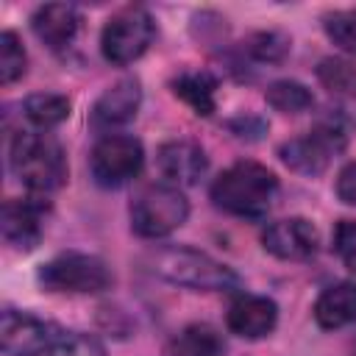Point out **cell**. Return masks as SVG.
Returning a JSON list of instances; mask_svg holds the SVG:
<instances>
[{
    "mask_svg": "<svg viewBox=\"0 0 356 356\" xmlns=\"http://www.w3.org/2000/svg\"><path fill=\"white\" fill-rule=\"evenodd\" d=\"M145 267L175 286H186L197 292H222L239 284L231 267L186 245H167V248L150 250L145 256Z\"/></svg>",
    "mask_w": 356,
    "mask_h": 356,
    "instance_id": "obj_1",
    "label": "cell"
},
{
    "mask_svg": "<svg viewBox=\"0 0 356 356\" xmlns=\"http://www.w3.org/2000/svg\"><path fill=\"white\" fill-rule=\"evenodd\" d=\"M275 192H278V178L256 161H236L228 170H222L211 184L214 206L236 217L267 214Z\"/></svg>",
    "mask_w": 356,
    "mask_h": 356,
    "instance_id": "obj_2",
    "label": "cell"
},
{
    "mask_svg": "<svg viewBox=\"0 0 356 356\" xmlns=\"http://www.w3.org/2000/svg\"><path fill=\"white\" fill-rule=\"evenodd\" d=\"M11 170L33 192H53L67 178L61 145L47 134H17L11 142Z\"/></svg>",
    "mask_w": 356,
    "mask_h": 356,
    "instance_id": "obj_3",
    "label": "cell"
},
{
    "mask_svg": "<svg viewBox=\"0 0 356 356\" xmlns=\"http://www.w3.org/2000/svg\"><path fill=\"white\" fill-rule=\"evenodd\" d=\"M189 217V203L178 186L150 184L131 203V225L145 239H159L184 225Z\"/></svg>",
    "mask_w": 356,
    "mask_h": 356,
    "instance_id": "obj_4",
    "label": "cell"
},
{
    "mask_svg": "<svg viewBox=\"0 0 356 356\" xmlns=\"http://www.w3.org/2000/svg\"><path fill=\"white\" fill-rule=\"evenodd\" d=\"M156 36V22L150 17V11L139 8V6H128L122 11H117L103 33H100V50L106 56V61L122 67L136 61L153 42Z\"/></svg>",
    "mask_w": 356,
    "mask_h": 356,
    "instance_id": "obj_5",
    "label": "cell"
},
{
    "mask_svg": "<svg viewBox=\"0 0 356 356\" xmlns=\"http://www.w3.org/2000/svg\"><path fill=\"white\" fill-rule=\"evenodd\" d=\"M39 281L50 292L92 295V292H103L111 284V273H108V267L97 256L64 253V256L50 259L39 270Z\"/></svg>",
    "mask_w": 356,
    "mask_h": 356,
    "instance_id": "obj_6",
    "label": "cell"
},
{
    "mask_svg": "<svg viewBox=\"0 0 356 356\" xmlns=\"http://www.w3.org/2000/svg\"><path fill=\"white\" fill-rule=\"evenodd\" d=\"M145 164V150L142 142L125 134H108L103 136L89 156L92 175L100 186H122L131 178L139 175Z\"/></svg>",
    "mask_w": 356,
    "mask_h": 356,
    "instance_id": "obj_7",
    "label": "cell"
},
{
    "mask_svg": "<svg viewBox=\"0 0 356 356\" xmlns=\"http://www.w3.org/2000/svg\"><path fill=\"white\" fill-rule=\"evenodd\" d=\"M345 145V131L339 122H320L314 131H309L306 136H298V139H289L281 145L278 156L281 161L295 170V172H303V175H317L328 167L331 156L337 150H342Z\"/></svg>",
    "mask_w": 356,
    "mask_h": 356,
    "instance_id": "obj_8",
    "label": "cell"
},
{
    "mask_svg": "<svg viewBox=\"0 0 356 356\" xmlns=\"http://www.w3.org/2000/svg\"><path fill=\"white\" fill-rule=\"evenodd\" d=\"M56 339L50 325L28 312L6 309L0 317V342L8 356H42L44 350H53Z\"/></svg>",
    "mask_w": 356,
    "mask_h": 356,
    "instance_id": "obj_9",
    "label": "cell"
},
{
    "mask_svg": "<svg viewBox=\"0 0 356 356\" xmlns=\"http://www.w3.org/2000/svg\"><path fill=\"white\" fill-rule=\"evenodd\" d=\"M261 245L267 253L286 259V261H306L317 253V231L309 220L303 217H289L278 220L264 228Z\"/></svg>",
    "mask_w": 356,
    "mask_h": 356,
    "instance_id": "obj_10",
    "label": "cell"
},
{
    "mask_svg": "<svg viewBox=\"0 0 356 356\" xmlns=\"http://www.w3.org/2000/svg\"><path fill=\"white\" fill-rule=\"evenodd\" d=\"M139 100H142L139 81H134V78L117 81L92 106V128H97V131H114V128L125 125L128 120L136 117Z\"/></svg>",
    "mask_w": 356,
    "mask_h": 356,
    "instance_id": "obj_11",
    "label": "cell"
},
{
    "mask_svg": "<svg viewBox=\"0 0 356 356\" xmlns=\"http://www.w3.org/2000/svg\"><path fill=\"white\" fill-rule=\"evenodd\" d=\"M159 170L167 181L178 184V186H189V184H197L200 175L206 172L209 167V159L203 153L200 145L189 142V139H172V142H164L159 147Z\"/></svg>",
    "mask_w": 356,
    "mask_h": 356,
    "instance_id": "obj_12",
    "label": "cell"
},
{
    "mask_svg": "<svg viewBox=\"0 0 356 356\" xmlns=\"http://www.w3.org/2000/svg\"><path fill=\"white\" fill-rule=\"evenodd\" d=\"M275 320H278V306L270 300V298H261V295H242L231 303L228 309V328L245 339H259V337H267L273 328H275Z\"/></svg>",
    "mask_w": 356,
    "mask_h": 356,
    "instance_id": "obj_13",
    "label": "cell"
},
{
    "mask_svg": "<svg viewBox=\"0 0 356 356\" xmlns=\"http://www.w3.org/2000/svg\"><path fill=\"white\" fill-rule=\"evenodd\" d=\"M42 203L36 200H6L0 214V228L8 245L31 250L42 239Z\"/></svg>",
    "mask_w": 356,
    "mask_h": 356,
    "instance_id": "obj_14",
    "label": "cell"
},
{
    "mask_svg": "<svg viewBox=\"0 0 356 356\" xmlns=\"http://www.w3.org/2000/svg\"><path fill=\"white\" fill-rule=\"evenodd\" d=\"M78 11L67 3H47V6H39L31 25H33V33L53 50L64 47L72 42L75 31H78Z\"/></svg>",
    "mask_w": 356,
    "mask_h": 356,
    "instance_id": "obj_15",
    "label": "cell"
},
{
    "mask_svg": "<svg viewBox=\"0 0 356 356\" xmlns=\"http://www.w3.org/2000/svg\"><path fill=\"white\" fill-rule=\"evenodd\" d=\"M314 320L323 328H342L356 320V284H334L314 303Z\"/></svg>",
    "mask_w": 356,
    "mask_h": 356,
    "instance_id": "obj_16",
    "label": "cell"
},
{
    "mask_svg": "<svg viewBox=\"0 0 356 356\" xmlns=\"http://www.w3.org/2000/svg\"><path fill=\"white\" fill-rule=\"evenodd\" d=\"M222 337L206 323L186 325L167 345V356H222Z\"/></svg>",
    "mask_w": 356,
    "mask_h": 356,
    "instance_id": "obj_17",
    "label": "cell"
},
{
    "mask_svg": "<svg viewBox=\"0 0 356 356\" xmlns=\"http://www.w3.org/2000/svg\"><path fill=\"white\" fill-rule=\"evenodd\" d=\"M214 89H217V81L203 70L200 72H181L172 81V92L186 106H192L195 114H203V117L214 111Z\"/></svg>",
    "mask_w": 356,
    "mask_h": 356,
    "instance_id": "obj_18",
    "label": "cell"
},
{
    "mask_svg": "<svg viewBox=\"0 0 356 356\" xmlns=\"http://www.w3.org/2000/svg\"><path fill=\"white\" fill-rule=\"evenodd\" d=\"M22 111L36 128H53V125H58V122H64L70 117V100L64 95L36 92V95L25 97Z\"/></svg>",
    "mask_w": 356,
    "mask_h": 356,
    "instance_id": "obj_19",
    "label": "cell"
},
{
    "mask_svg": "<svg viewBox=\"0 0 356 356\" xmlns=\"http://www.w3.org/2000/svg\"><path fill=\"white\" fill-rule=\"evenodd\" d=\"M264 97L281 114H300V111L312 108V103H314L312 92L298 81H275V83L267 86Z\"/></svg>",
    "mask_w": 356,
    "mask_h": 356,
    "instance_id": "obj_20",
    "label": "cell"
},
{
    "mask_svg": "<svg viewBox=\"0 0 356 356\" xmlns=\"http://www.w3.org/2000/svg\"><path fill=\"white\" fill-rule=\"evenodd\" d=\"M317 78L331 95L356 97V67L350 61H345V58H323L320 67H317Z\"/></svg>",
    "mask_w": 356,
    "mask_h": 356,
    "instance_id": "obj_21",
    "label": "cell"
},
{
    "mask_svg": "<svg viewBox=\"0 0 356 356\" xmlns=\"http://www.w3.org/2000/svg\"><path fill=\"white\" fill-rule=\"evenodd\" d=\"M25 47L17 39L14 31H3L0 33V83H14L17 78L25 75Z\"/></svg>",
    "mask_w": 356,
    "mask_h": 356,
    "instance_id": "obj_22",
    "label": "cell"
},
{
    "mask_svg": "<svg viewBox=\"0 0 356 356\" xmlns=\"http://www.w3.org/2000/svg\"><path fill=\"white\" fill-rule=\"evenodd\" d=\"M245 50L259 58V61H281L289 50V39L275 33V31H267V33H253L248 42H245Z\"/></svg>",
    "mask_w": 356,
    "mask_h": 356,
    "instance_id": "obj_23",
    "label": "cell"
},
{
    "mask_svg": "<svg viewBox=\"0 0 356 356\" xmlns=\"http://www.w3.org/2000/svg\"><path fill=\"white\" fill-rule=\"evenodd\" d=\"M325 33L334 44L356 53V11H334L325 17Z\"/></svg>",
    "mask_w": 356,
    "mask_h": 356,
    "instance_id": "obj_24",
    "label": "cell"
},
{
    "mask_svg": "<svg viewBox=\"0 0 356 356\" xmlns=\"http://www.w3.org/2000/svg\"><path fill=\"white\" fill-rule=\"evenodd\" d=\"M53 356H106L103 345L89 334H61L50 350Z\"/></svg>",
    "mask_w": 356,
    "mask_h": 356,
    "instance_id": "obj_25",
    "label": "cell"
},
{
    "mask_svg": "<svg viewBox=\"0 0 356 356\" xmlns=\"http://www.w3.org/2000/svg\"><path fill=\"white\" fill-rule=\"evenodd\" d=\"M334 250L348 270L356 273V220H339L334 228Z\"/></svg>",
    "mask_w": 356,
    "mask_h": 356,
    "instance_id": "obj_26",
    "label": "cell"
},
{
    "mask_svg": "<svg viewBox=\"0 0 356 356\" xmlns=\"http://www.w3.org/2000/svg\"><path fill=\"white\" fill-rule=\"evenodd\" d=\"M337 195L342 203L348 206H356V161L345 164L337 175Z\"/></svg>",
    "mask_w": 356,
    "mask_h": 356,
    "instance_id": "obj_27",
    "label": "cell"
}]
</instances>
